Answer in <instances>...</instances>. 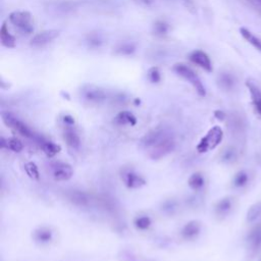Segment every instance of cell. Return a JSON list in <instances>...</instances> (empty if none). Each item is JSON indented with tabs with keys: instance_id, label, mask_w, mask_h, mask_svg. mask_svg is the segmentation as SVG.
Here are the masks:
<instances>
[{
	"instance_id": "6da1fadb",
	"label": "cell",
	"mask_w": 261,
	"mask_h": 261,
	"mask_svg": "<svg viewBox=\"0 0 261 261\" xmlns=\"http://www.w3.org/2000/svg\"><path fill=\"white\" fill-rule=\"evenodd\" d=\"M172 70L175 71L178 76H180L181 78H183L184 80L189 82L194 87V89L197 91V93L200 96L206 95V90H205V87H204L203 83L201 82L198 74L190 66H188L185 63L179 62L172 66Z\"/></svg>"
},
{
	"instance_id": "7a4b0ae2",
	"label": "cell",
	"mask_w": 261,
	"mask_h": 261,
	"mask_svg": "<svg viewBox=\"0 0 261 261\" xmlns=\"http://www.w3.org/2000/svg\"><path fill=\"white\" fill-rule=\"evenodd\" d=\"M9 20L11 24L23 34L30 35L34 32L33 16L27 11L13 12L9 17Z\"/></svg>"
},
{
	"instance_id": "3957f363",
	"label": "cell",
	"mask_w": 261,
	"mask_h": 261,
	"mask_svg": "<svg viewBox=\"0 0 261 261\" xmlns=\"http://www.w3.org/2000/svg\"><path fill=\"white\" fill-rule=\"evenodd\" d=\"M222 138H223L222 130L220 129V127L215 126L208 131L205 137L201 139V141L197 146V150L200 153H204L209 150H212L219 145V143L222 141Z\"/></svg>"
},
{
	"instance_id": "277c9868",
	"label": "cell",
	"mask_w": 261,
	"mask_h": 261,
	"mask_svg": "<svg viewBox=\"0 0 261 261\" xmlns=\"http://www.w3.org/2000/svg\"><path fill=\"white\" fill-rule=\"evenodd\" d=\"M3 117V121L4 123L10 127L11 129H13L14 131L18 132L19 134H21L22 136L26 137V138H34V133L32 132V130L21 120H19L15 115H13L12 113H3L2 115Z\"/></svg>"
},
{
	"instance_id": "5b68a950",
	"label": "cell",
	"mask_w": 261,
	"mask_h": 261,
	"mask_svg": "<svg viewBox=\"0 0 261 261\" xmlns=\"http://www.w3.org/2000/svg\"><path fill=\"white\" fill-rule=\"evenodd\" d=\"M175 148H176V141L167 135L159 143H157L155 146L150 148L149 156L153 160H158L166 156L167 154H169L171 151L175 150Z\"/></svg>"
},
{
	"instance_id": "8992f818",
	"label": "cell",
	"mask_w": 261,
	"mask_h": 261,
	"mask_svg": "<svg viewBox=\"0 0 261 261\" xmlns=\"http://www.w3.org/2000/svg\"><path fill=\"white\" fill-rule=\"evenodd\" d=\"M82 96L86 101L95 104L104 102L108 97L107 92L104 89L94 85H87L83 87Z\"/></svg>"
},
{
	"instance_id": "52a82bcc",
	"label": "cell",
	"mask_w": 261,
	"mask_h": 261,
	"mask_svg": "<svg viewBox=\"0 0 261 261\" xmlns=\"http://www.w3.org/2000/svg\"><path fill=\"white\" fill-rule=\"evenodd\" d=\"M59 31L50 29V30H44L39 33H37L30 41V45L35 48L44 47L47 44L51 43L53 40H55L59 36Z\"/></svg>"
},
{
	"instance_id": "ba28073f",
	"label": "cell",
	"mask_w": 261,
	"mask_h": 261,
	"mask_svg": "<svg viewBox=\"0 0 261 261\" xmlns=\"http://www.w3.org/2000/svg\"><path fill=\"white\" fill-rule=\"evenodd\" d=\"M189 59L191 62L195 63L196 65L200 66L201 68H203L205 71L207 72H212L213 70V66H212V62L210 60V57L208 56V54L202 50H194L190 53L189 55Z\"/></svg>"
},
{
	"instance_id": "9c48e42d",
	"label": "cell",
	"mask_w": 261,
	"mask_h": 261,
	"mask_svg": "<svg viewBox=\"0 0 261 261\" xmlns=\"http://www.w3.org/2000/svg\"><path fill=\"white\" fill-rule=\"evenodd\" d=\"M51 167H52V177L56 181H67L73 175L72 167L67 163L57 161V162H54L51 165Z\"/></svg>"
},
{
	"instance_id": "30bf717a",
	"label": "cell",
	"mask_w": 261,
	"mask_h": 261,
	"mask_svg": "<svg viewBox=\"0 0 261 261\" xmlns=\"http://www.w3.org/2000/svg\"><path fill=\"white\" fill-rule=\"evenodd\" d=\"M167 136L166 132L162 129H156L148 132L140 141V145L143 148L150 149L153 146H155L157 143H159L163 138Z\"/></svg>"
},
{
	"instance_id": "8fae6325",
	"label": "cell",
	"mask_w": 261,
	"mask_h": 261,
	"mask_svg": "<svg viewBox=\"0 0 261 261\" xmlns=\"http://www.w3.org/2000/svg\"><path fill=\"white\" fill-rule=\"evenodd\" d=\"M247 244L252 253H257L261 249V223L250 231L247 236Z\"/></svg>"
},
{
	"instance_id": "7c38bea8",
	"label": "cell",
	"mask_w": 261,
	"mask_h": 261,
	"mask_svg": "<svg viewBox=\"0 0 261 261\" xmlns=\"http://www.w3.org/2000/svg\"><path fill=\"white\" fill-rule=\"evenodd\" d=\"M246 86H247V88L251 95L253 107H254L255 111L257 113V115L261 118V91L256 85H254L250 81L246 82Z\"/></svg>"
},
{
	"instance_id": "4fadbf2b",
	"label": "cell",
	"mask_w": 261,
	"mask_h": 261,
	"mask_svg": "<svg viewBox=\"0 0 261 261\" xmlns=\"http://www.w3.org/2000/svg\"><path fill=\"white\" fill-rule=\"evenodd\" d=\"M123 180H124L126 186L128 188H131V189H137V188H140V187H142L146 184L145 180L141 176H139L138 173H136L132 170L126 171L124 173Z\"/></svg>"
},
{
	"instance_id": "5bb4252c",
	"label": "cell",
	"mask_w": 261,
	"mask_h": 261,
	"mask_svg": "<svg viewBox=\"0 0 261 261\" xmlns=\"http://www.w3.org/2000/svg\"><path fill=\"white\" fill-rule=\"evenodd\" d=\"M63 140L65 141L67 146L72 149H78L81 145L80 137L77 131L73 129V126L65 125V128L63 130Z\"/></svg>"
},
{
	"instance_id": "9a60e30c",
	"label": "cell",
	"mask_w": 261,
	"mask_h": 261,
	"mask_svg": "<svg viewBox=\"0 0 261 261\" xmlns=\"http://www.w3.org/2000/svg\"><path fill=\"white\" fill-rule=\"evenodd\" d=\"M66 197L71 203L78 206H87L90 203L89 195L82 191H78V190L69 191L68 193H66Z\"/></svg>"
},
{
	"instance_id": "2e32d148",
	"label": "cell",
	"mask_w": 261,
	"mask_h": 261,
	"mask_svg": "<svg viewBox=\"0 0 261 261\" xmlns=\"http://www.w3.org/2000/svg\"><path fill=\"white\" fill-rule=\"evenodd\" d=\"M230 130L234 137L241 139L245 135V124L239 116H233L230 119Z\"/></svg>"
},
{
	"instance_id": "e0dca14e",
	"label": "cell",
	"mask_w": 261,
	"mask_h": 261,
	"mask_svg": "<svg viewBox=\"0 0 261 261\" xmlns=\"http://www.w3.org/2000/svg\"><path fill=\"white\" fill-rule=\"evenodd\" d=\"M200 231H201L200 222L197 220H191L185 225L181 234H182L183 238L190 240V239H194L195 237H197L199 235Z\"/></svg>"
},
{
	"instance_id": "ac0fdd59",
	"label": "cell",
	"mask_w": 261,
	"mask_h": 261,
	"mask_svg": "<svg viewBox=\"0 0 261 261\" xmlns=\"http://www.w3.org/2000/svg\"><path fill=\"white\" fill-rule=\"evenodd\" d=\"M0 40H2L3 46L7 48H15L16 47V38L9 31L7 23H4L0 28Z\"/></svg>"
},
{
	"instance_id": "d6986e66",
	"label": "cell",
	"mask_w": 261,
	"mask_h": 261,
	"mask_svg": "<svg viewBox=\"0 0 261 261\" xmlns=\"http://www.w3.org/2000/svg\"><path fill=\"white\" fill-rule=\"evenodd\" d=\"M37 141L40 145V147L42 148L43 152L48 156V157H53L55 156L59 151H60V146L59 145H56L54 144L53 142L51 141H47L43 138H37Z\"/></svg>"
},
{
	"instance_id": "ffe728a7",
	"label": "cell",
	"mask_w": 261,
	"mask_h": 261,
	"mask_svg": "<svg viewBox=\"0 0 261 261\" xmlns=\"http://www.w3.org/2000/svg\"><path fill=\"white\" fill-rule=\"evenodd\" d=\"M115 122L120 126H135L137 124V119L130 111H121L116 117Z\"/></svg>"
},
{
	"instance_id": "44dd1931",
	"label": "cell",
	"mask_w": 261,
	"mask_h": 261,
	"mask_svg": "<svg viewBox=\"0 0 261 261\" xmlns=\"http://www.w3.org/2000/svg\"><path fill=\"white\" fill-rule=\"evenodd\" d=\"M0 146L3 148H7L10 149L14 152H21L24 149V145L23 143L17 139V138H9V139H5L4 137L0 140Z\"/></svg>"
},
{
	"instance_id": "7402d4cb",
	"label": "cell",
	"mask_w": 261,
	"mask_h": 261,
	"mask_svg": "<svg viewBox=\"0 0 261 261\" xmlns=\"http://www.w3.org/2000/svg\"><path fill=\"white\" fill-rule=\"evenodd\" d=\"M53 234L50 229L48 228H39L33 233V238L38 243H49L52 240Z\"/></svg>"
},
{
	"instance_id": "603a6c76",
	"label": "cell",
	"mask_w": 261,
	"mask_h": 261,
	"mask_svg": "<svg viewBox=\"0 0 261 261\" xmlns=\"http://www.w3.org/2000/svg\"><path fill=\"white\" fill-rule=\"evenodd\" d=\"M233 207V200L232 198L226 197L221 200H219L215 205V213L219 216H226Z\"/></svg>"
},
{
	"instance_id": "cb8c5ba5",
	"label": "cell",
	"mask_w": 261,
	"mask_h": 261,
	"mask_svg": "<svg viewBox=\"0 0 261 261\" xmlns=\"http://www.w3.org/2000/svg\"><path fill=\"white\" fill-rule=\"evenodd\" d=\"M240 34L248 43H250L254 48L261 52V40L258 37H256L252 32H250L248 29L244 27L240 28Z\"/></svg>"
},
{
	"instance_id": "d4e9b609",
	"label": "cell",
	"mask_w": 261,
	"mask_h": 261,
	"mask_svg": "<svg viewBox=\"0 0 261 261\" xmlns=\"http://www.w3.org/2000/svg\"><path fill=\"white\" fill-rule=\"evenodd\" d=\"M205 184V181H204V178L203 176L201 175L200 172H195L193 173V175L189 178L188 180V185L189 187L192 189V190H200L201 188H203Z\"/></svg>"
},
{
	"instance_id": "484cf974",
	"label": "cell",
	"mask_w": 261,
	"mask_h": 261,
	"mask_svg": "<svg viewBox=\"0 0 261 261\" xmlns=\"http://www.w3.org/2000/svg\"><path fill=\"white\" fill-rule=\"evenodd\" d=\"M135 51H136V46L133 43H129V42L120 43L115 48V53L117 55H131Z\"/></svg>"
},
{
	"instance_id": "4316f807",
	"label": "cell",
	"mask_w": 261,
	"mask_h": 261,
	"mask_svg": "<svg viewBox=\"0 0 261 261\" xmlns=\"http://www.w3.org/2000/svg\"><path fill=\"white\" fill-rule=\"evenodd\" d=\"M260 215H261V202H257L249 208V210L247 212V220L249 222H253V221L257 220V218Z\"/></svg>"
},
{
	"instance_id": "83f0119b",
	"label": "cell",
	"mask_w": 261,
	"mask_h": 261,
	"mask_svg": "<svg viewBox=\"0 0 261 261\" xmlns=\"http://www.w3.org/2000/svg\"><path fill=\"white\" fill-rule=\"evenodd\" d=\"M218 85L223 90H231L234 87V79L229 73H221L218 78Z\"/></svg>"
},
{
	"instance_id": "f1b7e54d",
	"label": "cell",
	"mask_w": 261,
	"mask_h": 261,
	"mask_svg": "<svg viewBox=\"0 0 261 261\" xmlns=\"http://www.w3.org/2000/svg\"><path fill=\"white\" fill-rule=\"evenodd\" d=\"M169 26L163 21H158L153 25V34L156 36H164L167 34Z\"/></svg>"
},
{
	"instance_id": "f546056e",
	"label": "cell",
	"mask_w": 261,
	"mask_h": 261,
	"mask_svg": "<svg viewBox=\"0 0 261 261\" xmlns=\"http://www.w3.org/2000/svg\"><path fill=\"white\" fill-rule=\"evenodd\" d=\"M248 180H249V177L247 175L246 171H239L237 175L235 176L234 178V186L237 187V188H242L244 186L247 185L248 183Z\"/></svg>"
},
{
	"instance_id": "4dcf8cb0",
	"label": "cell",
	"mask_w": 261,
	"mask_h": 261,
	"mask_svg": "<svg viewBox=\"0 0 261 261\" xmlns=\"http://www.w3.org/2000/svg\"><path fill=\"white\" fill-rule=\"evenodd\" d=\"M25 170L27 172V175L34 179V180H39L40 178V175H39V170H38V167L37 165L34 163V162H28L26 163L25 165Z\"/></svg>"
},
{
	"instance_id": "1f68e13d",
	"label": "cell",
	"mask_w": 261,
	"mask_h": 261,
	"mask_svg": "<svg viewBox=\"0 0 261 261\" xmlns=\"http://www.w3.org/2000/svg\"><path fill=\"white\" fill-rule=\"evenodd\" d=\"M147 78L153 84L159 83L161 81V72H160L159 67H157V66L150 67L147 72Z\"/></svg>"
},
{
	"instance_id": "d6a6232c",
	"label": "cell",
	"mask_w": 261,
	"mask_h": 261,
	"mask_svg": "<svg viewBox=\"0 0 261 261\" xmlns=\"http://www.w3.org/2000/svg\"><path fill=\"white\" fill-rule=\"evenodd\" d=\"M135 226L139 230H147L151 226V219L147 215L139 216L135 219Z\"/></svg>"
},
{
	"instance_id": "836d02e7",
	"label": "cell",
	"mask_w": 261,
	"mask_h": 261,
	"mask_svg": "<svg viewBox=\"0 0 261 261\" xmlns=\"http://www.w3.org/2000/svg\"><path fill=\"white\" fill-rule=\"evenodd\" d=\"M236 157H237L236 150L232 147H229V148L225 149L223 152L221 153V160L223 162H232L236 159Z\"/></svg>"
},
{
	"instance_id": "e575fe53",
	"label": "cell",
	"mask_w": 261,
	"mask_h": 261,
	"mask_svg": "<svg viewBox=\"0 0 261 261\" xmlns=\"http://www.w3.org/2000/svg\"><path fill=\"white\" fill-rule=\"evenodd\" d=\"M87 43L89 44L91 47H99L102 43V39L97 34H91L87 37Z\"/></svg>"
},
{
	"instance_id": "d590c367",
	"label": "cell",
	"mask_w": 261,
	"mask_h": 261,
	"mask_svg": "<svg viewBox=\"0 0 261 261\" xmlns=\"http://www.w3.org/2000/svg\"><path fill=\"white\" fill-rule=\"evenodd\" d=\"M176 208V204H175V202H173V201H166L164 204H163V210L164 211H172L173 209H175Z\"/></svg>"
},
{
	"instance_id": "8d00e7d4",
	"label": "cell",
	"mask_w": 261,
	"mask_h": 261,
	"mask_svg": "<svg viewBox=\"0 0 261 261\" xmlns=\"http://www.w3.org/2000/svg\"><path fill=\"white\" fill-rule=\"evenodd\" d=\"M62 121H63V123H64L65 125H67V126H73V125H74V119H73L71 116H69V115H65V116L63 117Z\"/></svg>"
},
{
	"instance_id": "74e56055",
	"label": "cell",
	"mask_w": 261,
	"mask_h": 261,
	"mask_svg": "<svg viewBox=\"0 0 261 261\" xmlns=\"http://www.w3.org/2000/svg\"><path fill=\"white\" fill-rule=\"evenodd\" d=\"M134 3L138 4V5H141V6H145V7H149L153 4L154 0H133Z\"/></svg>"
},
{
	"instance_id": "f35d334b",
	"label": "cell",
	"mask_w": 261,
	"mask_h": 261,
	"mask_svg": "<svg viewBox=\"0 0 261 261\" xmlns=\"http://www.w3.org/2000/svg\"><path fill=\"white\" fill-rule=\"evenodd\" d=\"M214 116H215V118H216L217 120H219V121H223V120L226 119V115H225V113H222L221 110H216V111L214 113Z\"/></svg>"
}]
</instances>
